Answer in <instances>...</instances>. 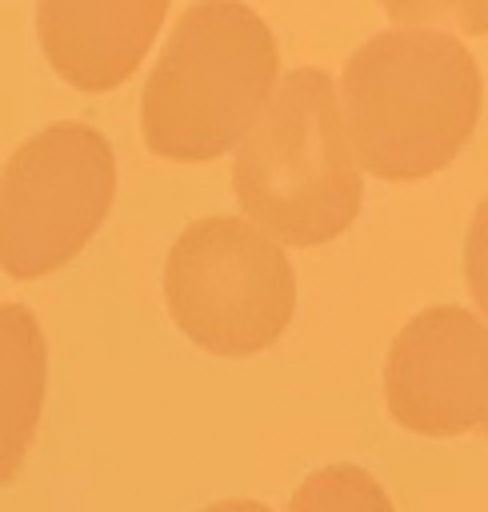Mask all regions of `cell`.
Listing matches in <instances>:
<instances>
[{
	"instance_id": "4fadbf2b",
	"label": "cell",
	"mask_w": 488,
	"mask_h": 512,
	"mask_svg": "<svg viewBox=\"0 0 488 512\" xmlns=\"http://www.w3.org/2000/svg\"><path fill=\"white\" fill-rule=\"evenodd\" d=\"M480 428H484V436H488V420H484V424H480Z\"/></svg>"
},
{
	"instance_id": "5b68a950",
	"label": "cell",
	"mask_w": 488,
	"mask_h": 512,
	"mask_svg": "<svg viewBox=\"0 0 488 512\" xmlns=\"http://www.w3.org/2000/svg\"><path fill=\"white\" fill-rule=\"evenodd\" d=\"M112 196L116 156L92 124L36 132L0 172V268L16 280L64 268L104 224Z\"/></svg>"
},
{
	"instance_id": "6da1fadb",
	"label": "cell",
	"mask_w": 488,
	"mask_h": 512,
	"mask_svg": "<svg viewBox=\"0 0 488 512\" xmlns=\"http://www.w3.org/2000/svg\"><path fill=\"white\" fill-rule=\"evenodd\" d=\"M344 128L376 180H424L468 144L484 88L476 56L448 32L388 28L344 64Z\"/></svg>"
},
{
	"instance_id": "3957f363",
	"label": "cell",
	"mask_w": 488,
	"mask_h": 512,
	"mask_svg": "<svg viewBox=\"0 0 488 512\" xmlns=\"http://www.w3.org/2000/svg\"><path fill=\"white\" fill-rule=\"evenodd\" d=\"M232 192L276 244L316 248L360 212L364 180L344 108L324 68H292L248 128L232 164Z\"/></svg>"
},
{
	"instance_id": "9c48e42d",
	"label": "cell",
	"mask_w": 488,
	"mask_h": 512,
	"mask_svg": "<svg viewBox=\"0 0 488 512\" xmlns=\"http://www.w3.org/2000/svg\"><path fill=\"white\" fill-rule=\"evenodd\" d=\"M288 512H396L380 480L356 464L316 468L288 500Z\"/></svg>"
},
{
	"instance_id": "7a4b0ae2",
	"label": "cell",
	"mask_w": 488,
	"mask_h": 512,
	"mask_svg": "<svg viewBox=\"0 0 488 512\" xmlns=\"http://www.w3.org/2000/svg\"><path fill=\"white\" fill-rule=\"evenodd\" d=\"M276 72V36L256 8L240 0L188 4L140 96L144 144L180 164L240 148L276 92Z\"/></svg>"
},
{
	"instance_id": "30bf717a",
	"label": "cell",
	"mask_w": 488,
	"mask_h": 512,
	"mask_svg": "<svg viewBox=\"0 0 488 512\" xmlns=\"http://www.w3.org/2000/svg\"><path fill=\"white\" fill-rule=\"evenodd\" d=\"M400 28H456L464 36H488V0H380Z\"/></svg>"
},
{
	"instance_id": "8992f818",
	"label": "cell",
	"mask_w": 488,
	"mask_h": 512,
	"mask_svg": "<svg viewBox=\"0 0 488 512\" xmlns=\"http://www.w3.org/2000/svg\"><path fill=\"white\" fill-rule=\"evenodd\" d=\"M384 400L400 428L460 436L488 420V324L456 304L416 312L384 360Z\"/></svg>"
},
{
	"instance_id": "277c9868",
	"label": "cell",
	"mask_w": 488,
	"mask_h": 512,
	"mask_svg": "<svg viewBox=\"0 0 488 512\" xmlns=\"http://www.w3.org/2000/svg\"><path fill=\"white\" fill-rule=\"evenodd\" d=\"M172 324L212 356L272 348L296 308V276L284 248L244 216L192 220L164 260Z\"/></svg>"
},
{
	"instance_id": "8fae6325",
	"label": "cell",
	"mask_w": 488,
	"mask_h": 512,
	"mask_svg": "<svg viewBox=\"0 0 488 512\" xmlns=\"http://www.w3.org/2000/svg\"><path fill=\"white\" fill-rule=\"evenodd\" d=\"M464 276H468V292L480 304V312L488 316V196L480 200L472 224H468V240H464Z\"/></svg>"
},
{
	"instance_id": "52a82bcc",
	"label": "cell",
	"mask_w": 488,
	"mask_h": 512,
	"mask_svg": "<svg viewBox=\"0 0 488 512\" xmlns=\"http://www.w3.org/2000/svg\"><path fill=\"white\" fill-rule=\"evenodd\" d=\"M164 12L168 0H40L36 36L60 80L108 92L140 68Z\"/></svg>"
},
{
	"instance_id": "7c38bea8",
	"label": "cell",
	"mask_w": 488,
	"mask_h": 512,
	"mask_svg": "<svg viewBox=\"0 0 488 512\" xmlns=\"http://www.w3.org/2000/svg\"><path fill=\"white\" fill-rule=\"evenodd\" d=\"M200 512H272V508L260 504V500H216V504H208Z\"/></svg>"
},
{
	"instance_id": "ba28073f",
	"label": "cell",
	"mask_w": 488,
	"mask_h": 512,
	"mask_svg": "<svg viewBox=\"0 0 488 512\" xmlns=\"http://www.w3.org/2000/svg\"><path fill=\"white\" fill-rule=\"evenodd\" d=\"M48 392V344L24 304H0V488L24 468Z\"/></svg>"
}]
</instances>
